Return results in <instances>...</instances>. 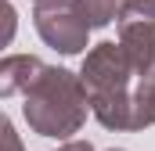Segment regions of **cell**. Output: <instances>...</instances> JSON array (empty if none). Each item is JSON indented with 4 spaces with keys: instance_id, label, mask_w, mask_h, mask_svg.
Segmentation results:
<instances>
[{
    "instance_id": "obj_1",
    "label": "cell",
    "mask_w": 155,
    "mask_h": 151,
    "mask_svg": "<svg viewBox=\"0 0 155 151\" xmlns=\"http://www.w3.org/2000/svg\"><path fill=\"white\" fill-rule=\"evenodd\" d=\"M79 79L90 97V115L105 130H134V90H137V72L119 47V40H105L83 54Z\"/></svg>"
},
{
    "instance_id": "obj_2",
    "label": "cell",
    "mask_w": 155,
    "mask_h": 151,
    "mask_svg": "<svg viewBox=\"0 0 155 151\" xmlns=\"http://www.w3.org/2000/svg\"><path fill=\"white\" fill-rule=\"evenodd\" d=\"M87 112H90V97H87L83 79L58 65H47L40 72V79L25 90V104H22L29 130L40 137H58V140H69L72 133H79L87 122Z\"/></svg>"
},
{
    "instance_id": "obj_3",
    "label": "cell",
    "mask_w": 155,
    "mask_h": 151,
    "mask_svg": "<svg viewBox=\"0 0 155 151\" xmlns=\"http://www.w3.org/2000/svg\"><path fill=\"white\" fill-rule=\"evenodd\" d=\"M33 25L47 47L58 54H83L90 40V18L83 11V0H58V4H40L33 11Z\"/></svg>"
},
{
    "instance_id": "obj_4",
    "label": "cell",
    "mask_w": 155,
    "mask_h": 151,
    "mask_svg": "<svg viewBox=\"0 0 155 151\" xmlns=\"http://www.w3.org/2000/svg\"><path fill=\"white\" fill-rule=\"evenodd\" d=\"M119 47L126 50L137 79L155 76V22H148V18L119 22Z\"/></svg>"
},
{
    "instance_id": "obj_5",
    "label": "cell",
    "mask_w": 155,
    "mask_h": 151,
    "mask_svg": "<svg viewBox=\"0 0 155 151\" xmlns=\"http://www.w3.org/2000/svg\"><path fill=\"white\" fill-rule=\"evenodd\" d=\"M43 69L47 65L40 58H33V54H11V58H4L0 61V97H15V94L25 97V90L40 79Z\"/></svg>"
},
{
    "instance_id": "obj_6",
    "label": "cell",
    "mask_w": 155,
    "mask_h": 151,
    "mask_svg": "<svg viewBox=\"0 0 155 151\" xmlns=\"http://www.w3.org/2000/svg\"><path fill=\"white\" fill-rule=\"evenodd\" d=\"M83 11L94 29H105L112 22H126V14H134V0H83Z\"/></svg>"
},
{
    "instance_id": "obj_7",
    "label": "cell",
    "mask_w": 155,
    "mask_h": 151,
    "mask_svg": "<svg viewBox=\"0 0 155 151\" xmlns=\"http://www.w3.org/2000/svg\"><path fill=\"white\" fill-rule=\"evenodd\" d=\"M155 126V76L137 79L134 90V130H148Z\"/></svg>"
},
{
    "instance_id": "obj_8",
    "label": "cell",
    "mask_w": 155,
    "mask_h": 151,
    "mask_svg": "<svg viewBox=\"0 0 155 151\" xmlns=\"http://www.w3.org/2000/svg\"><path fill=\"white\" fill-rule=\"evenodd\" d=\"M0 137H4V151H25L22 140H18V133H15V122H11L7 115L0 119Z\"/></svg>"
},
{
    "instance_id": "obj_9",
    "label": "cell",
    "mask_w": 155,
    "mask_h": 151,
    "mask_svg": "<svg viewBox=\"0 0 155 151\" xmlns=\"http://www.w3.org/2000/svg\"><path fill=\"white\" fill-rule=\"evenodd\" d=\"M134 18H148V22H155V0H134Z\"/></svg>"
},
{
    "instance_id": "obj_10",
    "label": "cell",
    "mask_w": 155,
    "mask_h": 151,
    "mask_svg": "<svg viewBox=\"0 0 155 151\" xmlns=\"http://www.w3.org/2000/svg\"><path fill=\"white\" fill-rule=\"evenodd\" d=\"M58 151H94V144L90 140H69V144H61Z\"/></svg>"
},
{
    "instance_id": "obj_11",
    "label": "cell",
    "mask_w": 155,
    "mask_h": 151,
    "mask_svg": "<svg viewBox=\"0 0 155 151\" xmlns=\"http://www.w3.org/2000/svg\"><path fill=\"white\" fill-rule=\"evenodd\" d=\"M33 4H36V7H40V4H58V0H33Z\"/></svg>"
},
{
    "instance_id": "obj_12",
    "label": "cell",
    "mask_w": 155,
    "mask_h": 151,
    "mask_svg": "<svg viewBox=\"0 0 155 151\" xmlns=\"http://www.w3.org/2000/svg\"><path fill=\"white\" fill-rule=\"evenodd\" d=\"M108 151H123V148H108Z\"/></svg>"
}]
</instances>
